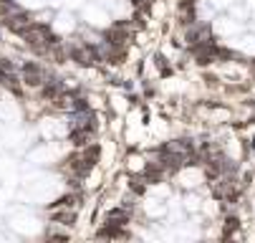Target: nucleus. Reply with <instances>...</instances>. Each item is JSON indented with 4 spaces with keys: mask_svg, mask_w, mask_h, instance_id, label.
I'll use <instances>...</instances> for the list:
<instances>
[{
    "mask_svg": "<svg viewBox=\"0 0 255 243\" xmlns=\"http://www.w3.org/2000/svg\"><path fill=\"white\" fill-rule=\"evenodd\" d=\"M131 190H134L136 195H141V193L147 190V188H144V183H141V180H134V183H131Z\"/></svg>",
    "mask_w": 255,
    "mask_h": 243,
    "instance_id": "nucleus-4",
    "label": "nucleus"
},
{
    "mask_svg": "<svg viewBox=\"0 0 255 243\" xmlns=\"http://www.w3.org/2000/svg\"><path fill=\"white\" fill-rule=\"evenodd\" d=\"M197 203H200L197 195H187L185 198V208H187V211H197Z\"/></svg>",
    "mask_w": 255,
    "mask_h": 243,
    "instance_id": "nucleus-3",
    "label": "nucleus"
},
{
    "mask_svg": "<svg viewBox=\"0 0 255 243\" xmlns=\"http://www.w3.org/2000/svg\"><path fill=\"white\" fill-rule=\"evenodd\" d=\"M51 218L56 221V223H61V226H74V221H76V211L74 208H53L51 211Z\"/></svg>",
    "mask_w": 255,
    "mask_h": 243,
    "instance_id": "nucleus-2",
    "label": "nucleus"
},
{
    "mask_svg": "<svg viewBox=\"0 0 255 243\" xmlns=\"http://www.w3.org/2000/svg\"><path fill=\"white\" fill-rule=\"evenodd\" d=\"M134 3L141 8V10H147V8H152V0H134Z\"/></svg>",
    "mask_w": 255,
    "mask_h": 243,
    "instance_id": "nucleus-5",
    "label": "nucleus"
},
{
    "mask_svg": "<svg viewBox=\"0 0 255 243\" xmlns=\"http://www.w3.org/2000/svg\"><path fill=\"white\" fill-rule=\"evenodd\" d=\"M43 81H46L43 68H41L38 63L28 61V63L23 66V84H28V86H43Z\"/></svg>",
    "mask_w": 255,
    "mask_h": 243,
    "instance_id": "nucleus-1",
    "label": "nucleus"
}]
</instances>
